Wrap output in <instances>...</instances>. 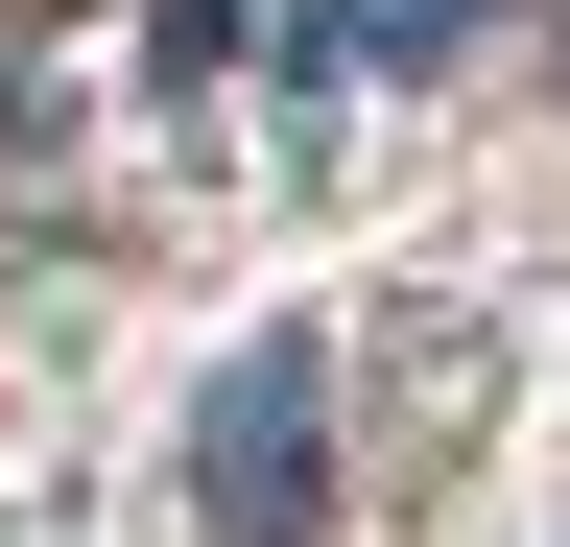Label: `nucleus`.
<instances>
[{
  "instance_id": "nucleus-1",
  "label": "nucleus",
  "mask_w": 570,
  "mask_h": 547,
  "mask_svg": "<svg viewBox=\"0 0 570 547\" xmlns=\"http://www.w3.org/2000/svg\"><path fill=\"white\" fill-rule=\"evenodd\" d=\"M190 524L214 547H309L333 524V358H309V333H238V358H214V404H190Z\"/></svg>"
},
{
  "instance_id": "nucleus-2",
  "label": "nucleus",
  "mask_w": 570,
  "mask_h": 547,
  "mask_svg": "<svg viewBox=\"0 0 570 547\" xmlns=\"http://www.w3.org/2000/svg\"><path fill=\"white\" fill-rule=\"evenodd\" d=\"M452 25H475V0H356V48H381V72H452Z\"/></svg>"
}]
</instances>
